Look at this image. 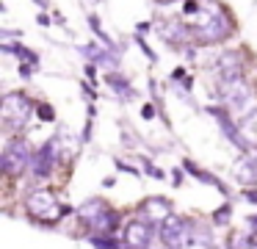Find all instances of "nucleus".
<instances>
[{
  "instance_id": "1",
  "label": "nucleus",
  "mask_w": 257,
  "mask_h": 249,
  "mask_svg": "<svg viewBox=\"0 0 257 249\" xmlns=\"http://www.w3.org/2000/svg\"><path fill=\"white\" fill-rule=\"evenodd\" d=\"M188 25L196 44H218L232 33V25L218 9H199L194 22H188Z\"/></svg>"
},
{
  "instance_id": "2",
  "label": "nucleus",
  "mask_w": 257,
  "mask_h": 249,
  "mask_svg": "<svg viewBox=\"0 0 257 249\" xmlns=\"http://www.w3.org/2000/svg\"><path fill=\"white\" fill-rule=\"evenodd\" d=\"M25 213H28L31 219H36V221L56 224V221L64 219V216L72 213V208H69V205H61L50 191H45V188H36V191H31L28 197H25Z\"/></svg>"
},
{
  "instance_id": "3",
  "label": "nucleus",
  "mask_w": 257,
  "mask_h": 249,
  "mask_svg": "<svg viewBox=\"0 0 257 249\" xmlns=\"http://www.w3.org/2000/svg\"><path fill=\"white\" fill-rule=\"evenodd\" d=\"M78 216H80V221L89 224L91 235H113V230L119 227V216L113 213L105 205V199H100V197L86 199L78 208Z\"/></svg>"
},
{
  "instance_id": "4",
  "label": "nucleus",
  "mask_w": 257,
  "mask_h": 249,
  "mask_svg": "<svg viewBox=\"0 0 257 249\" xmlns=\"http://www.w3.org/2000/svg\"><path fill=\"white\" fill-rule=\"evenodd\" d=\"M31 163H34V155H31L28 144L17 136L9 138L6 147H3V155H0V169L9 177H23L31 169Z\"/></svg>"
},
{
  "instance_id": "5",
  "label": "nucleus",
  "mask_w": 257,
  "mask_h": 249,
  "mask_svg": "<svg viewBox=\"0 0 257 249\" xmlns=\"http://www.w3.org/2000/svg\"><path fill=\"white\" fill-rule=\"evenodd\" d=\"M0 116H3V122H6L9 127L20 130L31 116V100L25 97L23 92L3 94V100H0Z\"/></svg>"
},
{
  "instance_id": "6",
  "label": "nucleus",
  "mask_w": 257,
  "mask_h": 249,
  "mask_svg": "<svg viewBox=\"0 0 257 249\" xmlns=\"http://www.w3.org/2000/svg\"><path fill=\"white\" fill-rule=\"evenodd\" d=\"M221 100L227 108L232 111H240V114H249V111H254V94H251V89L243 83V77H238V80H221Z\"/></svg>"
},
{
  "instance_id": "7",
  "label": "nucleus",
  "mask_w": 257,
  "mask_h": 249,
  "mask_svg": "<svg viewBox=\"0 0 257 249\" xmlns=\"http://www.w3.org/2000/svg\"><path fill=\"white\" fill-rule=\"evenodd\" d=\"M158 232H161V241L166 243V249H183L185 241H188V224L180 216H169L158 227Z\"/></svg>"
},
{
  "instance_id": "8",
  "label": "nucleus",
  "mask_w": 257,
  "mask_h": 249,
  "mask_svg": "<svg viewBox=\"0 0 257 249\" xmlns=\"http://www.w3.org/2000/svg\"><path fill=\"white\" fill-rule=\"evenodd\" d=\"M56 138H50V141H45L39 147V152L34 155V163H31V172H34V177H50L53 175V166H56V158H58V149H56Z\"/></svg>"
},
{
  "instance_id": "9",
  "label": "nucleus",
  "mask_w": 257,
  "mask_h": 249,
  "mask_svg": "<svg viewBox=\"0 0 257 249\" xmlns=\"http://www.w3.org/2000/svg\"><path fill=\"white\" fill-rule=\"evenodd\" d=\"M139 213L144 216L150 224H158V227H161L169 216H174L172 213V202H169L166 197H147L144 202H141Z\"/></svg>"
},
{
  "instance_id": "10",
  "label": "nucleus",
  "mask_w": 257,
  "mask_h": 249,
  "mask_svg": "<svg viewBox=\"0 0 257 249\" xmlns=\"http://www.w3.org/2000/svg\"><path fill=\"white\" fill-rule=\"evenodd\" d=\"M216 72L221 80H238V77H243V55L238 50H224L216 61Z\"/></svg>"
},
{
  "instance_id": "11",
  "label": "nucleus",
  "mask_w": 257,
  "mask_h": 249,
  "mask_svg": "<svg viewBox=\"0 0 257 249\" xmlns=\"http://www.w3.org/2000/svg\"><path fill=\"white\" fill-rule=\"evenodd\" d=\"M161 36L166 39L172 47H183V44H191V42H194L191 25H188V22H177V20H163Z\"/></svg>"
},
{
  "instance_id": "12",
  "label": "nucleus",
  "mask_w": 257,
  "mask_h": 249,
  "mask_svg": "<svg viewBox=\"0 0 257 249\" xmlns=\"http://www.w3.org/2000/svg\"><path fill=\"white\" fill-rule=\"evenodd\" d=\"M150 241H152V224L150 221H127L124 227V243L133 249H150Z\"/></svg>"
},
{
  "instance_id": "13",
  "label": "nucleus",
  "mask_w": 257,
  "mask_h": 249,
  "mask_svg": "<svg viewBox=\"0 0 257 249\" xmlns=\"http://www.w3.org/2000/svg\"><path fill=\"white\" fill-rule=\"evenodd\" d=\"M213 116H216V122H218V127H221V133L229 138V141L235 144V147H240V149H246V144H243V138H240V125H235L232 119H229V114H227V108H207Z\"/></svg>"
},
{
  "instance_id": "14",
  "label": "nucleus",
  "mask_w": 257,
  "mask_h": 249,
  "mask_svg": "<svg viewBox=\"0 0 257 249\" xmlns=\"http://www.w3.org/2000/svg\"><path fill=\"white\" fill-rule=\"evenodd\" d=\"M80 53H83L91 64H102V66H108V69H119V58H111V50L108 47L102 50L97 42H89L86 47H80Z\"/></svg>"
},
{
  "instance_id": "15",
  "label": "nucleus",
  "mask_w": 257,
  "mask_h": 249,
  "mask_svg": "<svg viewBox=\"0 0 257 249\" xmlns=\"http://www.w3.org/2000/svg\"><path fill=\"white\" fill-rule=\"evenodd\" d=\"M105 83L113 89V94H119L122 100L136 97V92H133V86H130V80H127V77H124L119 69H111V72H108V75H105Z\"/></svg>"
},
{
  "instance_id": "16",
  "label": "nucleus",
  "mask_w": 257,
  "mask_h": 249,
  "mask_svg": "<svg viewBox=\"0 0 257 249\" xmlns=\"http://www.w3.org/2000/svg\"><path fill=\"white\" fill-rule=\"evenodd\" d=\"M240 138H243L246 149H257V108L243 116V122H240Z\"/></svg>"
},
{
  "instance_id": "17",
  "label": "nucleus",
  "mask_w": 257,
  "mask_h": 249,
  "mask_svg": "<svg viewBox=\"0 0 257 249\" xmlns=\"http://www.w3.org/2000/svg\"><path fill=\"white\" fill-rule=\"evenodd\" d=\"M183 169H188V172H191V175H194V177H196V180H199V183H207V186L218 188V191H221V194H227V188H224V183H221V180H216V177H213L210 172L199 169V166H196L194 160H188V158H185V160H183Z\"/></svg>"
},
{
  "instance_id": "18",
  "label": "nucleus",
  "mask_w": 257,
  "mask_h": 249,
  "mask_svg": "<svg viewBox=\"0 0 257 249\" xmlns=\"http://www.w3.org/2000/svg\"><path fill=\"white\" fill-rule=\"evenodd\" d=\"M235 180H238L240 186H249V183H257V163H254V158L238 160V166H235Z\"/></svg>"
},
{
  "instance_id": "19",
  "label": "nucleus",
  "mask_w": 257,
  "mask_h": 249,
  "mask_svg": "<svg viewBox=\"0 0 257 249\" xmlns=\"http://www.w3.org/2000/svg\"><path fill=\"white\" fill-rule=\"evenodd\" d=\"M89 28H91V31H94L100 39H102V47H108V50H119V47H116V42H113V39L108 36L105 31H102V25H100V17H97V14H89Z\"/></svg>"
},
{
  "instance_id": "20",
  "label": "nucleus",
  "mask_w": 257,
  "mask_h": 249,
  "mask_svg": "<svg viewBox=\"0 0 257 249\" xmlns=\"http://www.w3.org/2000/svg\"><path fill=\"white\" fill-rule=\"evenodd\" d=\"M89 243L94 249H122L113 235H89Z\"/></svg>"
},
{
  "instance_id": "21",
  "label": "nucleus",
  "mask_w": 257,
  "mask_h": 249,
  "mask_svg": "<svg viewBox=\"0 0 257 249\" xmlns=\"http://www.w3.org/2000/svg\"><path fill=\"white\" fill-rule=\"evenodd\" d=\"M229 216H232V205L224 202L221 208H218L216 213H213V221H216V224H229Z\"/></svg>"
},
{
  "instance_id": "22",
  "label": "nucleus",
  "mask_w": 257,
  "mask_h": 249,
  "mask_svg": "<svg viewBox=\"0 0 257 249\" xmlns=\"http://www.w3.org/2000/svg\"><path fill=\"white\" fill-rule=\"evenodd\" d=\"M141 163H144V172H147L150 177H155V180H163V169H158V166L152 163L147 155H141Z\"/></svg>"
},
{
  "instance_id": "23",
  "label": "nucleus",
  "mask_w": 257,
  "mask_h": 249,
  "mask_svg": "<svg viewBox=\"0 0 257 249\" xmlns=\"http://www.w3.org/2000/svg\"><path fill=\"white\" fill-rule=\"evenodd\" d=\"M36 114H39L42 122H56V111H53V105H45V103H42L39 108H36Z\"/></svg>"
},
{
  "instance_id": "24",
  "label": "nucleus",
  "mask_w": 257,
  "mask_h": 249,
  "mask_svg": "<svg viewBox=\"0 0 257 249\" xmlns=\"http://www.w3.org/2000/svg\"><path fill=\"white\" fill-rule=\"evenodd\" d=\"M136 44H139V47H141V50H144V53H147V58H150V61H155V53H152V50H150V44L144 42V36H141V33H139V36H136Z\"/></svg>"
},
{
  "instance_id": "25",
  "label": "nucleus",
  "mask_w": 257,
  "mask_h": 249,
  "mask_svg": "<svg viewBox=\"0 0 257 249\" xmlns=\"http://www.w3.org/2000/svg\"><path fill=\"white\" fill-rule=\"evenodd\" d=\"M116 169H122V172H127V175L139 177V169H136V166H130V163H124L122 158H116Z\"/></svg>"
},
{
  "instance_id": "26",
  "label": "nucleus",
  "mask_w": 257,
  "mask_h": 249,
  "mask_svg": "<svg viewBox=\"0 0 257 249\" xmlns=\"http://www.w3.org/2000/svg\"><path fill=\"white\" fill-rule=\"evenodd\" d=\"M199 9H202V6L196 3V0H188V3H185V14H196Z\"/></svg>"
},
{
  "instance_id": "27",
  "label": "nucleus",
  "mask_w": 257,
  "mask_h": 249,
  "mask_svg": "<svg viewBox=\"0 0 257 249\" xmlns=\"http://www.w3.org/2000/svg\"><path fill=\"white\" fill-rule=\"evenodd\" d=\"M243 199H249V202L257 205V191H254V188H243Z\"/></svg>"
},
{
  "instance_id": "28",
  "label": "nucleus",
  "mask_w": 257,
  "mask_h": 249,
  "mask_svg": "<svg viewBox=\"0 0 257 249\" xmlns=\"http://www.w3.org/2000/svg\"><path fill=\"white\" fill-rule=\"evenodd\" d=\"M141 116H144V119H155V105H144Z\"/></svg>"
},
{
  "instance_id": "29",
  "label": "nucleus",
  "mask_w": 257,
  "mask_h": 249,
  "mask_svg": "<svg viewBox=\"0 0 257 249\" xmlns=\"http://www.w3.org/2000/svg\"><path fill=\"white\" fill-rule=\"evenodd\" d=\"M172 183H174V186H183V169H174L172 172Z\"/></svg>"
},
{
  "instance_id": "30",
  "label": "nucleus",
  "mask_w": 257,
  "mask_h": 249,
  "mask_svg": "<svg viewBox=\"0 0 257 249\" xmlns=\"http://www.w3.org/2000/svg\"><path fill=\"white\" fill-rule=\"evenodd\" d=\"M94 66H97V64H91V61L86 64V77H89V80H94V77H97V69H94Z\"/></svg>"
},
{
  "instance_id": "31",
  "label": "nucleus",
  "mask_w": 257,
  "mask_h": 249,
  "mask_svg": "<svg viewBox=\"0 0 257 249\" xmlns=\"http://www.w3.org/2000/svg\"><path fill=\"white\" fill-rule=\"evenodd\" d=\"M39 25H50V17H47V14H39Z\"/></svg>"
},
{
  "instance_id": "32",
  "label": "nucleus",
  "mask_w": 257,
  "mask_h": 249,
  "mask_svg": "<svg viewBox=\"0 0 257 249\" xmlns=\"http://www.w3.org/2000/svg\"><path fill=\"white\" fill-rule=\"evenodd\" d=\"M155 3H161V6H169V3H177V0H155Z\"/></svg>"
},
{
  "instance_id": "33",
  "label": "nucleus",
  "mask_w": 257,
  "mask_h": 249,
  "mask_svg": "<svg viewBox=\"0 0 257 249\" xmlns=\"http://www.w3.org/2000/svg\"><path fill=\"white\" fill-rule=\"evenodd\" d=\"M216 249H232V246H216Z\"/></svg>"
},
{
  "instance_id": "34",
  "label": "nucleus",
  "mask_w": 257,
  "mask_h": 249,
  "mask_svg": "<svg viewBox=\"0 0 257 249\" xmlns=\"http://www.w3.org/2000/svg\"><path fill=\"white\" fill-rule=\"evenodd\" d=\"M251 221H254V227H257V216H254V219H251Z\"/></svg>"
},
{
  "instance_id": "35",
  "label": "nucleus",
  "mask_w": 257,
  "mask_h": 249,
  "mask_svg": "<svg viewBox=\"0 0 257 249\" xmlns=\"http://www.w3.org/2000/svg\"><path fill=\"white\" fill-rule=\"evenodd\" d=\"M127 249H133V246H127Z\"/></svg>"
}]
</instances>
